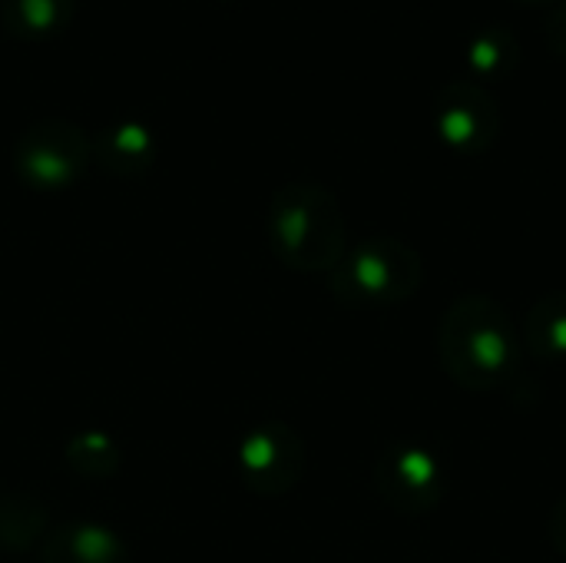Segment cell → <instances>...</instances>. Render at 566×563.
Here are the masks:
<instances>
[{"label":"cell","instance_id":"obj_7","mask_svg":"<svg viewBox=\"0 0 566 563\" xmlns=\"http://www.w3.org/2000/svg\"><path fill=\"white\" fill-rule=\"evenodd\" d=\"M554 541L560 544V551L566 554V504L557 511V521H554Z\"/></svg>","mask_w":566,"mask_h":563},{"label":"cell","instance_id":"obj_2","mask_svg":"<svg viewBox=\"0 0 566 563\" xmlns=\"http://www.w3.org/2000/svg\"><path fill=\"white\" fill-rule=\"evenodd\" d=\"M345 275H348L345 292H358L361 299H371V302H391V299H405L415 292L421 279V265L405 249L368 246L345 265Z\"/></svg>","mask_w":566,"mask_h":563},{"label":"cell","instance_id":"obj_3","mask_svg":"<svg viewBox=\"0 0 566 563\" xmlns=\"http://www.w3.org/2000/svg\"><path fill=\"white\" fill-rule=\"evenodd\" d=\"M388 465L391 468L385 471L381 484H385V491L391 498H398L401 488L415 491L411 494L415 508H421V504L438 498V461L431 455H424V451H401L398 458H388Z\"/></svg>","mask_w":566,"mask_h":563},{"label":"cell","instance_id":"obj_5","mask_svg":"<svg viewBox=\"0 0 566 563\" xmlns=\"http://www.w3.org/2000/svg\"><path fill=\"white\" fill-rule=\"evenodd\" d=\"M441 133H444L451 143H468L471 133H474V116L464 113V110H451V113L441 119Z\"/></svg>","mask_w":566,"mask_h":563},{"label":"cell","instance_id":"obj_4","mask_svg":"<svg viewBox=\"0 0 566 563\" xmlns=\"http://www.w3.org/2000/svg\"><path fill=\"white\" fill-rule=\"evenodd\" d=\"M534 345H547V352H566V299L541 302L534 319H531Z\"/></svg>","mask_w":566,"mask_h":563},{"label":"cell","instance_id":"obj_1","mask_svg":"<svg viewBox=\"0 0 566 563\" xmlns=\"http://www.w3.org/2000/svg\"><path fill=\"white\" fill-rule=\"evenodd\" d=\"M441 358L468 388H494L517 368V338L501 305L488 299L458 302L441 332Z\"/></svg>","mask_w":566,"mask_h":563},{"label":"cell","instance_id":"obj_6","mask_svg":"<svg viewBox=\"0 0 566 563\" xmlns=\"http://www.w3.org/2000/svg\"><path fill=\"white\" fill-rule=\"evenodd\" d=\"M119 143L126 146V149H139V146H146V136H143V129L139 126H126L123 133H119Z\"/></svg>","mask_w":566,"mask_h":563}]
</instances>
